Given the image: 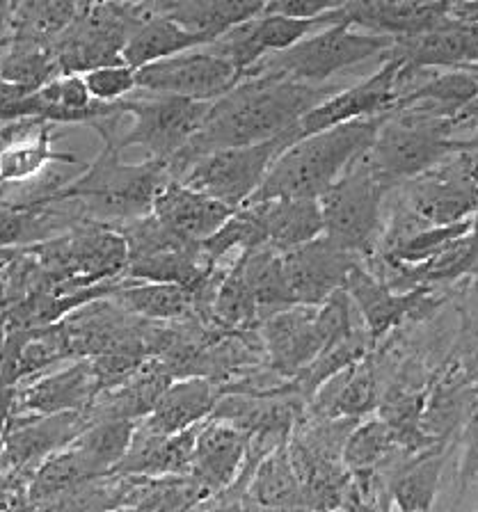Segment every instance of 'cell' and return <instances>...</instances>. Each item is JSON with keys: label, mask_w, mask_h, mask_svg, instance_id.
I'll list each match as a JSON object with an SVG mask.
<instances>
[{"label": "cell", "mask_w": 478, "mask_h": 512, "mask_svg": "<svg viewBox=\"0 0 478 512\" xmlns=\"http://www.w3.org/2000/svg\"><path fill=\"white\" fill-rule=\"evenodd\" d=\"M236 259L241 263L245 282H248L254 300L259 304L261 320L280 314L284 309L298 307L293 302L289 279H286L282 252L273 250L270 245H261L238 254Z\"/></svg>", "instance_id": "cell-33"}, {"label": "cell", "mask_w": 478, "mask_h": 512, "mask_svg": "<svg viewBox=\"0 0 478 512\" xmlns=\"http://www.w3.org/2000/svg\"><path fill=\"white\" fill-rule=\"evenodd\" d=\"M245 512H275V510L261 508V506H257V503H252V501H248V503H245Z\"/></svg>", "instance_id": "cell-46"}, {"label": "cell", "mask_w": 478, "mask_h": 512, "mask_svg": "<svg viewBox=\"0 0 478 512\" xmlns=\"http://www.w3.org/2000/svg\"><path fill=\"white\" fill-rule=\"evenodd\" d=\"M398 71L401 62L385 58L380 69L371 78L362 83L344 87L330 99H325L321 106H316L302 122L296 126V140H305L309 135L330 131V128L344 126L360 119L385 117L394 112L398 103Z\"/></svg>", "instance_id": "cell-12"}, {"label": "cell", "mask_w": 478, "mask_h": 512, "mask_svg": "<svg viewBox=\"0 0 478 512\" xmlns=\"http://www.w3.org/2000/svg\"><path fill=\"white\" fill-rule=\"evenodd\" d=\"M151 16V3H81L74 23L53 44L60 76L124 64L126 42Z\"/></svg>", "instance_id": "cell-6"}, {"label": "cell", "mask_w": 478, "mask_h": 512, "mask_svg": "<svg viewBox=\"0 0 478 512\" xmlns=\"http://www.w3.org/2000/svg\"><path fill=\"white\" fill-rule=\"evenodd\" d=\"M0 325H3V316H0Z\"/></svg>", "instance_id": "cell-50"}, {"label": "cell", "mask_w": 478, "mask_h": 512, "mask_svg": "<svg viewBox=\"0 0 478 512\" xmlns=\"http://www.w3.org/2000/svg\"><path fill=\"white\" fill-rule=\"evenodd\" d=\"M296 142V128H291L289 133L268 142L213 151L197 158L179 181L238 211L257 195L277 158Z\"/></svg>", "instance_id": "cell-9"}, {"label": "cell", "mask_w": 478, "mask_h": 512, "mask_svg": "<svg viewBox=\"0 0 478 512\" xmlns=\"http://www.w3.org/2000/svg\"><path fill=\"white\" fill-rule=\"evenodd\" d=\"M396 453L408 451L403 448L398 432L376 416V419H362L350 432L341 462L350 476H366L376 474Z\"/></svg>", "instance_id": "cell-34"}, {"label": "cell", "mask_w": 478, "mask_h": 512, "mask_svg": "<svg viewBox=\"0 0 478 512\" xmlns=\"http://www.w3.org/2000/svg\"><path fill=\"white\" fill-rule=\"evenodd\" d=\"M394 39L371 35L348 26H330L307 37L305 42L284 53L268 55L252 69L250 76L273 74L302 85H330L332 76L357 67L366 60L380 58L392 48ZM248 76V78H250Z\"/></svg>", "instance_id": "cell-8"}, {"label": "cell", "mask_w": 478, "mask_h": 512, "mask_svg": "<svg viewBox=\"0 0 478 512\" xmlns=\"http://www.w3.org/2000/svg\"><path fill=\"white\" fill-rule=\"evenodd\" d=\"M259 213L266 245L277 252H291L325 234V222L318 199H270L248 204Z\"/></svg>", "instance_id": "cell-29"}, {"label": "cell", "mask_w": 478, "mask_h": 512, "mask_svg": "<svg viewBox=\"0 0 478 512\" xmlns=\"http://www.w3.org/2000/svg\"><path fill=\"white\" fill-rule=\"evenodd\" d=\"M469 71H472V74L478 80V64H474V67H469ZM476 147H478V128H476V133H474V138H472V149H476Z\"/></svg>", "instance_id": "cell-47"}, {"label": "cell", "mask_w": 478, "mask_h": 512, "mask_svg": "<svg viewBox=\"0 0 478 512\" xmlns=\"http://www.w3.org/2000/svg\"><path fill=\"white\" fill-rule=\"evenodd\" d=\"M60 76L51 46L30 39H12L0 55V78L21 90L35 92Z\"/></svg>", "instance_id": "cell-37"}, {"label": "cell", "mask_w": 478, "mask_h": 512, "mask_svg": "<svg viewBox=\"0 0 478 512\" xmlns=\"http://www.w3.org/2000/svg\"><path fill=\"white\" fill-rule=\"evenodd\" d=\"M87 416L81 412H62L49 416H23L3 435V460L10 469H28L53 458L81 435Z\"/></svg>", "instance_id": "cell-19"}, {"label": "cell", "mask_w": 478, "mask_h": 512, "mask_svg": "<svg viewBox=\"0 0 478 512\" xmlns=\"http://www.w3.org/2000/svg\"><path fill=\"white\" fill-rule=\"evenodd\" d=\"M282 259L293 302L298 307H323L334 293L344 291L348 272L360 263L357 256L325 234L312 243L284 252Z\"/></svg>", "instance_id": "cell-15"}, {"label": "cell", "mask_w": 478, "mask_h": 512, "mask_svg": "<svg viewBox=\"0 0 478 512\" xmlns=\"http://www.w3.org/2000/svg\"><path fill=\"white\" fill-rule=\"evenodd\" d=\"M460 460H458V483L460 494L478 492V407L469 416V421L460 430Z\"/></svg>", "instance_id": "cell-41"}, {"label": "cell", "mask_w": 478, "mask_h": 512, "mask_svg": "<svg viewBox=\"0 0 478 512\" xmlns=\"http://www.w3.org/2000/svg\"><path fill=\"white\" fill-rule=\"evenodd\" d=\"M476 407L478 387L469 378L460 359H451L430 380L424 416H421V432L433 442L449 444L451 437L460 432L469 416L476 412Z\"/></svg>", "instance_id": "cell-20"}, {"label": "cell", "mask_w": 478, "mask_h": 512, "mask_svg": "<svg viewBox=\"0 0 478 512\" xmlns=\"http://www.w3.org/2000/svg\"><path fill=\"white\" fill-rule=\"evenodd\" d=\"M449 3H405V0H355L339 3L332 12L334 26H348L371 35L403 39L449 26Z\"/></svg>", "instance_id": "cell-16"}, {"label": "cell", "mask_w": 478, "mask_h": 512, "mask_svg": "<svg viewBox=\"0 0 478 512\" xmlns=\"http://www.w3.org/2000/svg\"><path fill=\"white\" fill-rule=\"evenodd\" d=\"M474 512H478V510H474Z\"/></svg>", "instance_id": "cell-51"}, {"label": "cell", "mask_w": 478, "mask_h": 512, "mask_svg": "<svg viewBox=\"0 0 478 512\" xmlns=\"http://www.w3.org/2000/svg\"><path fill=\"white\" fill-rule=\"evenodd\" d=\"M449 444H435L392 469L387 490L396 512H430L440 494L442 471Z\"/></svg>", "instance_id": "cell-28"}, {"label": "cell", "mask_w": 478, "mask_h": 512, "mask_svg": "<svg viewBox=\"0 0 478 512\" xmlns=\"http://www.w3.org/2000/svg\"><path fill=\"white\" fill-rule=\"evenodd\" d=\"M204 426V423H202ZM202 426L179 435H154L138 423L131 451L115 474L131 478H188L193 467V453Z\"/></svg>", "instance_id": "cell-24"}, {"label": "cell", "mask_w": 478, "mask_h": 512, "mask_svg": "<svg viewBox=\"0 0 478 512\" xmlns=\"http://www.w3.org/2000/svg\"><path fill=\"white\" fill-rule=\"evenodd\" d=\"M238 83H243V76L204 46L138 71V90L199 103H215Z\"/></svg>", "instance_id": "cell-11"}, {"label": "cell", "mask_w": 478, "mask_h": 512, "mask_svg": "<svg viewBox=\"0 0 478 512\" xmlns=\"http://www.w3.org/2000/svg\"><path fill=\"white\" fill-rule=\"evenodd\" d=\"M119 108L131 124L124 126V119L122 124L103 128L99 131L103 144H113L119 151L138 144L147 151L149 160L170 165L199 133L211 103L138 90L119 101Z\"/></svg>", "instance_id": "cell-5"}, {"label": "cell", "mask_w": 478, "mask_h": 512, "mask_svg": "<svg viewBox=\"0 0 478 512\" xmlns=\"http://www.w3.org/2000/svg\"><path fill=\"white\" fill-rule=\"evenodd\" d=\"M385 58L401 62L396 80L398 94H401L412 85V80L426 71H460L478 64V28L449 23L426 35L394 39L392 48L382 55V60Z\"/></svg>", "instance_id": "cell-14"}, {"label": "cell", "mask_w": 478, "mask_h": 512, "mask_svg": "<svg viewBox=\"0 0 478 512\" xmlns=\"http://www.w3.org/2000/svg\"><path fill=\"white\" fill-rule=\"evenodd\" d=\"M115 512H145V510H140V508H119Z\"/></svg>", "instance_id": "cell-49"}, {"label": "cell", "mask_w": 478, "mask_h": 512, "mask_svg": "<svg viewBox=\"0 0 478 512\" xmlns=\"http://www.w3.org/2000/svg\"><path fill=\"white\" fill-rule=\"evenodd\" d=\"M101 478L97 469L87 462L74 446H67L65 451L55 453L53 458L39 464L28 478V494L35 506L49 503L58 496H65L78 487Z\"/></svg>", "instance_id": "cell-36"}, {"label": "cell", "mask_w": 478, "mask_h": 512, "mask_svg": "<svg viewBox=\"0 0 478 512\" xmlns=\"http://www.w3.org/2000/svg\"><path fill=\"white\" fill-rule=\"evenodd\" d=\"M55 124L39 119L7 122L0 128V183L33 181L51 163L78 165V158L53 149Z\"/></svg>", "instance_id": "cell-21"}, {"label": "cell", "mask_w": 478, "mask_h": 512, "mask_svg": "<svg viewBox=\"0 0 478 512\" xmlns=\"http://www.w3.org/2000/svg\"><path fill=\"white\" fill-rule=\"evenodd\" d=\"M458 128L456 122L394 110L380 126L366 160L389 190L401 188L451 156L472 149V142L458 138Z\"/></svg>", "instance_id": "cell-4"}, {"label": "cell", "mask_w": 478, "mask_h": 512, "mask_svg": "<svg viewBox=\"0 0 478 512\" xmlns=\"http://www.w3.org/2000/svg\"><path fill=\"white\" fill-rule=\"evenodd\" d=\"M385 183L373 172L366 154L339 176L337 183L318 199L325 236L357 259H371L382 238V215L389 195Z\"/></svg>", "instance_id": "cell-7"}, {"label": "cell", "mask_w": 478, "mask_h": 512, "mask_svg": "<svg viewBox=\"0 0 478 512\" xmlns=\"http://www.w3.org/2000/svg\"><path fill=\"white\" fill-rule=\"evenodd\" d=\"M248 501L261 508L275 512H302L305 499H302V485L298 471L293 467L289 442L277 446L264 460L254 464L252 476L245 490Z\"/></svg>", "instance_id": "cell-30"}, {"label": "cell", "mask_w": 478, "mask_h": 512, "mask_svg": "<svg viewBox=\"0 0 478 512\" xmlns=\"http://www.w3.org/2000/svg\"><path fill=\"white\" fill-rule=\"evenodd\" d=\"M28 494V483H10L0 487V512H35Z\"/></svg>", "instance_id": "cell-44"}, {"label": "cell", "mask_w": 478, "mask_h": 512, "mask_svg": "<svg viewBox=\"0 0 478 512\" xmlns=\"http://www.w3.org/2000/svg\"><path fill=\"white\" fill-rule=\"evenodd\" d=\"M117 307L149 323H174L193 316V293L181 286L170 284H142L119 279L115 291L110 293Z\"/></svg>", "instance_id": "cell-31"}, {"label": "cell", "mask_w": 478, "mask_h": 512, "mask_svg": "<svg viewBox=\"0 0 478 512\" xmlns=\"http://www.w3.org/2000/svg\"><path fill=\"white\" fill-rule=\"evenodd\" d=\"M469 154H472V160H474V170L478 174V147L476 149H469Z\"/></svg>", "instance_id": "cell-48"}, {"label": "cell", "mask_w": 478, "mask_h": 512, "mask_svg": "<svg viewBox=\"0 0 478 512\" xmlns=\"http://www.w3.org/2000/svg\"><path fill=\"white\" fill-rule=\"evenodd\" d=\"M469 240H472V247L478 256V215L472 218V231H469Z\"/></svg>", "instance_id": "cell-45"}, {"label": "cell", "mask_w": 478, "mask_h": 512, "mask_svg": "<svg viewBox=\"0 0 478 512\" xmlns=\"http://www.w3.org/2000/svg\"><path fill=\"white\" fill-rule=\"evenodd\" d=\"M346 293L362 318L371 346H376L380 339H385L408 318H424V309L433 311L437 307L435 298L430 295V286L398 293L373 275L362 261L355 263L353 270L348 272Z\"/></svg>", "instance_id": "cell-13"}, {"label": "cell", "mask_w": 478, "mask_h": 512, "mask_svg": "<svg viewBox=\"0 0 478 512\" xmlns=\"http://www.w3.org/2000/svg\"><path fill=\"white\" fill-rule=\"evenodd\" d=\"M266 3L259 0H156V14L165 16L209 42L245 21L264 14Z\"/></svg>", "instance_id": "cell-27"}, {"label": "cell", "mask_w": 478, "mask_h": 512, "mask_svg": "<svg viewBox=\"0 0 478 512\" xmlns=\"http://www.w3.org/2000/svg\"><path fill=\"white\" fill-rule=\"evenodd\" d=\"M339 90L344 87L302 85L273 74L245 78L222 99L211 103L199 133L167 165V170L172 179H179L197 158L213 151L250 147V144L280 138Z\"/></svg>", "instance_id": "cell-1"}, {"label": "cell", "mask_w": 478, "mask_h": 512, "mask_svg": "<svg viewBox=\"0 0 478 512\" xmlns=\"http://www.w3.org/2000/svg\"><path fill=\"white\" fill-rule=\"evenodd\" d=\"M124 151L103 144L101 156L58 190L53 202H69L83 222L124 227L154 211L156 192L172 179L156 160L124 163Z\"/></svg>", "instance_id": "cell-2"}, {"label": "cell", "mask_w": 478, "mask_h": 512, "mask_svg": "<svg viewBox=\"0 0 478 512\" xmlns=\"http://www.w3.org/2000/svg\"><path fill=\"white\" fill-rule=\"evenodd\" d=\"M380 373L371 355L332 375L309 398L312 419H357L373 414L382 403Z\"/></svg>", "instance_id": "cell-22"}, {"label": "cell", "mask_w": 478, "mask_h": 512, "mask_svg": "<svg viewBox=\"0 0 478 512\" xmlns=\"http://www.w3.org/2000/svg\"><path fill=\"white\" fill-rule=\"evenodd\" d=\"M248 480H250V471H243V476L238 478V483L225 494H220L204 512H245V503H248V496H245Z\"/></svg>", "instance_id": "cell-43"}, {"label": "cell", "mask_w": 478, "mask_h": 512, "mask_svg": "<svg viewBox=\"0 0 478 512\" xmlns=\"http://www.w3.org/2000/svg\"><path fill=\"white\" fill-rule=\"evenodd\" d=\"M99 382L94 375L92 359H78L74 366L39 380L21 396V407L35 416H49L62 412H81L94 405L99 398Z\"/></svg>", "instance_id": "cell-26"}, {"label": "cell", "mask_w": 478, "mask_h": 512, "mask_svg": "<svg viewBox=\"0 0 478 512\" xmlns=\"http://www.w3.org/2000/svg\"><path fill=\"white\" fill-rule=\"evenodd\" d=\"M172 234L188 240V243L202 245L209 240L222 224H225L236 208L218 202L204 192L188 188L179 179H170L156 192L154 211Z\"/></svg>", "instance_id": "cell-23"}, {"label": "cell", "mask_w": 478, "mask_h": 512, "mask_svg": "<svg viewBox=\"0 0 478 512\" xmlns=\"http://www.w3.org/2000/svg\"><path fill=\"white\" fill-rule=\"evenodd\" d=\"M220 396V384L209 378H179L167 387L154 412L140 426L154 435H179L209 421Z\"/></svg>", "instance_id": "cell-25"}, {"label": "cell", "mask_w": 478, "mask_h": 512, "mask_svg": "<svg viewBox=\"0 0 478 512\" xmlns=\"http://www.w3.org/2000/svg\"><path fill=\"white\" fill-rule=\"evenodd\" d=\"M135 430H138L135 421H94L87 423L85 430L69 446H74L97 469L99 476H110L129 455Z\"/></svg>", "instance_id": "cell-35"}, {"label": "cell", "mask_w": 478, "mask_h": 512, "mask_svg": "<svg viewBox=\"0 0 478 512\" xmlns=\"http://www.w3.org/2000/svg\"><path fill=\"white\" fill-rule=\"evenodd\" d=\"M209 44V39L183 30L177 23L156 14L154 10V16L142 23V26L129 37V42L124 46L122 60L124 64H129L131 69L140 71L149 67V64H156L161 60L174 58V55L195 51V48Z\"/></svg>", "instance_id": "cell-32"}, {"label": "cell", "mask_w": 478, "mask_h": 512, "mask_svg": "<svg viewBox=\"0 0 478 512\" xmlns=\"http://www.w3.org/2000/svg\"><path fill=\"white\" fill-rule=\"evenodd\" d=\"M385 119L387 115L360 119L298 140L277 158L264 186L248 204L270 199H321L339 176L371 149Z\"/></svg>", "instance_id": "cell-3"}, {"label": "cell", "mask_w": 478, "mask_h": 512, "mask_svg": "<svg viewBox=\"0 0 478 512\" xmlns=\"http://www.w3.org/2000/svg\"><path fill=\"white\" fill-rule=\"evenodd\" d=\"M85 87L90 96L103 106H115V103L129 99L138 92V71L129 64H113V67L94 69L83 76Z\"/></svg>", "instance_id": "cell-40"}, {"label": "cell", "mask_w": 478, "mask_h": 512, "mask_svg": "<svg viewBox=\"0 0 478 512\" xmlns=\"http://www.w3.org/2000/svg\"><path fill=\"white\" fill-rule=\"evenodd\" d=\"M131 487L133 480L129 476H101L74 492L42 503L35 512H115L119 508H129Z\"/></svg>", "instance_id": "cell-38"}, {"label": "cell", "mask_w": 478, "mask_h": 512, "mask_svg": "<svg viewBox=\"0 0 478 512\" xmlns=\"http://www.w3.org/2000/svg\"><path fill=\"white\" fill-rule=\"evenodd\" d=\"M250 439L243 430L225 421L209 419L199 430L190 478L211 496L231 490L248 467Z\"/></svg>", "instance_id": "cell-18"}, {"label": "cell", "mask_w": 478, "mask_h": 512, "mask_svg": "<svg viewBox=\"0 0 478 512\" xmlns=\"http://www.w3.org/2000/svg\"><path fill=\"white\" fill-rule=\"evenodd\" d=\"M261 245H266V234L257 208L243 206L209 240H204L202 254L211 268H220L231 252L243 254Z\"/></svg>", "instance_id": "cell-39"}, {"label": "cell", "mask_w": 478, "mask_h": 512, "mask_svg": "<svg viewBox=\"0 0 478 512\" xmlns=\"http://www.w3.org/2000/svg\"><path fill=\"white\" fill-rule=\"evenodd\" d=\"M316 309L291 307L259 323V339L268 364L286 380L300 375L323 352L316 330Z\"/></svg>", "instance_id": "cell-17"}, {"label": "cell", "mask_w": 478, "mask_h": 512, "mask_svg": "<svg viewBox=\"0 0 478 512\" xmlns=\"http://www.w3.org/2000/svg\"><path fill=\"white\" fill-rule=\"evenodd\" d=\"M401 204L428 227H446L478 215V174L469 151L401 186Z\"/></svg>", "instance_id": "cell-10"}, {"label": "cell", "mask_w": 478, "mask_h": 512, "mask_svg": "<svg viewBox=\"0 0 478 512\" xmlns=\"http://www.w3.org/2000/svg\"><path fill=\"white\" fill-rule=\"evenodd\" d=\"M337 7L339 3H323V0H273L266 3L264 14L286 16V19H318Z\"/></svg>", "instance_id": "cell-42"}]
</instances>
